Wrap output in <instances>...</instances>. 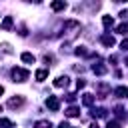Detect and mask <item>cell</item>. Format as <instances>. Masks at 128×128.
<instances>
[{"mask_svg":"<svg viewBox=\"0 0 128 128\" xmlns=\"http://www.w3.org/2000/svg\"><path fill=\"white\" fill-rule=\"evenodd\" d=\"M12 78H14V82H24V80H28V70L14 68L12 70Z\"/></svg>","mask_w":128,"mask_h":128,"instance_id":"6da1fadb","label":"cell"},{"mask_svg":"<svg viewBox=\"0 0 128 128\" xmlns=\"http://www.w3.org/2000/svg\"><path fill=\"white\" fill-rule=\"evenodd\" d=\"M46 106H48L50 110H54V112H56V110L60 108V100H58L56 96H48V100H46Z\"/></svg>","mask_w":128,"mask_h":128,"instance_id":"7a4b0ae2","label":"cell"},{"mask_svg":"<svg viewBox=\"0 0 128 128\" xmlns=\"http://www.w3.org/2000/svg\"><path fill=\"white\" fill-rule=\"evenodd\" d=\"M54 86H58V88H62V86H68V76H58V78L54 80Z\"/></svg>","mask_w":128,"mask_h":128,"instance_id":"3957f363","label":"cell"},{"mask_svg":"<svg viewBox=\"0 0 128 128\" xmlns=\"http://www.w3.org/2000/svg\"><path fill=\"white\" fill-rule=\"evenodd\" d=\"M114 94H116L118 98H124V96H128V88H126V86H118V88L114 90Z\"/></svg>","mask_w":128,"mask_h":128,"instance_id":"277c9868","label":"cell"},{"mask_svg":"<svg viewBox=\"0 0 128 128\" xmlns=\"http://www.w3.org/2000/svg\"><path fill=\"white\" fill-rule=\"evenodd\" d=\"M102 42H104L106 46H114V44H116L114 36H110V34H104V36H102Z\"/></svg>","mask_w":128,"mask_h":128,"instance_id":"5b68a950","label":"cell"},{"mask_svg":"<svg viewBox=\"0 0 128 128\" xmlns=\"http://www.w3.org/2000/svg\"><path fill=\"white\" fill-rule=\"evenodd\" d=\"M10 28H12V18L6 16V18L2 20V30H10Z\"/></svg>","mask_w":128,"mask_h":128,"instance_id":"8992f818","label":"cell"},{"mask_svg":"<svg viewBox=\"0 0 128 128\" xmlns=\"http://www.w3.org/2000/svg\"><path fill=\"white\" fill-rule=\"evenodd\" d=\"M22 60H24V62H28V64H34V60H36V58H34V54L24 52V54H22Z\"/></svg>","mask_w":128,"mask_h":128,"instance_id":"52a82bcc","label":"cell"},{"mask_svg":"<svg viewBox=\"0 0 128 128\" xmlns=\"http://www.w3.org/2000/svg\"><path fill=\"white\" fill-rule=\"evenodd\" d=\"M34 128H52V124H50L48 120H38V122L34 124Z\"/></svg>","mask_w":128,"mask_h":128,"instance_id":"ba28073f","label":"cell"},{"mask_svg":"<svg viewBox=\"0 0 128 128\" xmlns=\"http://www.w3.org/2000/svg\"><path fill=\"white\" fill-rule=\"evenodd\" d=\"M80 114V110L76 108V106H70L68 110H66V116H78Z\"/></svg>","mask_w":128,"mask_h":128,"instance_id":"9c48e42d","label":"cell"},{"mask_svg":"<svg viewBox=\"0 0 128 128\" xmlns=\"http://www.w3.org/2000/svg\"><path fill=\"white\" fill-rule=\"evenodd\" d=\"M66 2H52V10H64Z\"/></svg>","mask_w":128,"mask_h":128,"instance_id":"30bf717a","label":"cell"},{"mask_svg":"<svg viewBox=\"0 0 128 128\" xmlns=\"http://www.w3.org/2000/svg\"><path fill=\"white\" fill-rule=\"evenodd\" d=\"M46 76H48V70H38V72H36V80H40V82H42Z\"/></svg>","mask_w":128,"mask_h":128,"instance_id":"8fae6325","label":"cell"},{"mask_svg":"<svg viewBox=\"0 0 128 128\" xmlns=\"http://www.w3.org/2000/svg\"><path fill=\"white\" fill-rule=\"evenodd\" d=\"M82 102H84L86 106H90V104L94 102V96H92V94H84V98H82Z\"/></svg>","mask_w":128,"mask_h":128,"instance_id":"7c38bea8","label":"cell"},{"mask_svg":"<svg viewBox=\"0 0 128 128\" xmlns=\"http://www.w3.org/2000/svg\"><path fill=\"white\" fill-rule=\"evenodd\" d=\"M20 104H22V98H12V100L8 102L10 108H16V106H20Z\"/></svg>","mask_w":128,"mask_h":128,"instance_id":"4fadbf2b","label":"cell"},{"mask_svg":"<svg viewBox=\"0 0 128 128\" xmlns=\"http://www.w3.org/2000/svg\"><path fill=\"white\" fill-rule=\"evenodd\" d=\"M102 24H104V26L108 28V26H112V24H114V20H112L110 16H104V18H102Z\"/></svg>","mask_w":128,"mask_h":128,"instance_id":"5bb4252c","label":"cell"},{"mask_svg":"<svg viewBox=\"0 0 128 128\" xmlns=\"http://www.w3.org/2000/svg\"><path fill=\"white\" fill-rule=\"evenodd\" d=\"M10 126H12V122H10L8 118H2V120H0V128H10Z\"/></svg>","mask_w":128,"mask_h":128,"instance_id":"9a60e30c","label":"cell"},{"mask_svg":"<svg viewBox=\"0 0 128 128\" xmlns=\"http://www.w3.org/2000/svg\"><path fill=\"white\" fill-rule=\"evenodd\" d=\"M118 32L120 34H128V24H120L118 26Z\"/></svg>","mask_w":128,"mask_h":128,"instance_id":"2e32d148","label":"cell"},{"mask_svg":"<svg viewBox=\"0 0 128 128\" xmlns=\"http://www.w3.org/2000/svg\"><path fill=\"white\" fill-rule=\"evenodd\" d=\"M106 128H120V124H118V122H116V120H110V122H108V126H106Z\"/></svg>","mask_w":128,"mask_h":128,"instance_id":"e0dca14e","label":"cell"},{"mask_svg":"<svg viewBox=\"0 0 128 128\" xmlns=\"http://www.w3.org/2000/svg\"><path fill=\"white\" fill-rule=\"evenodd\" d=\"M76 86H78V88H84V86H86V82H84V80H78V82H76Z\"/></svg>","mask_w":128,"mask_h":128,"instance_id":"ac0fdd59","label":"cell"},{"mask_svg":"<svg viewBox=\"0 0 128 128\" xmlns=\"http://www.w3.org/2000/svg\"><path fill=\"white\" fill-rule=\"evenodd\" d=\"M122 50H128V40H124V42H122Z\"/></svg>","mask_w":128,"mask_h":128,"instance_id":"d6986e66","label":"cell"},{"mask_svg":"<svg viewBox=\"0 0 128 128\" xmlns=\"http://www.w3.org/2000/svg\"><path fill=\"white\" fill-rule=\"evenodd\" d=\"M0 94H4V86H0Z\"/></svg>","mask_w":128,"mask_h":128,"instance_id":"ffe728a7","label":"cell"},{"mask_svg":"<svg viewBox=\"0 0 128 128\" xmlns=\"http://www.w3.org/2000/svg\"><path fill=\"white\" fill-rule=\"evenodd\" d=\"M90 128H100V126H98V124H92V126H90Z\"/></svg>","mask_w":128,"mask_h":128,"instance_id":"44dd1931","label":"cell"},{"mask_svg":"<svg viewBox=\"0 0 128 128\" xmlns=\"http://www.w3.org/2000/svg\"><path fill=\"white\" fill-rule=\"evenodd\" d=\"M126 66H128V56H126Z\"/></svg>","mask_w":128,"mask_h":128,"instance_id":"7402d4cb","label":"cell"},{"mask_svg":"<svg viewBox=\"0 0 128 128\" xmlns=\"http://www.w3.org/2000/svg\"><path fill=\"white\" fill-rule=\"evenodd\" d=\"M0 112H2V106H0Z\"/></svg>","mask_w":128,"mask_h":128,"instance_id":"603a6c76","label":"cell"}]
</instances>
